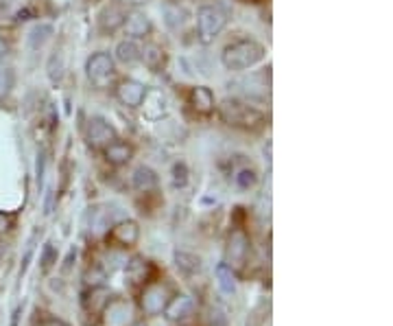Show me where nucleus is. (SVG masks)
Masks as SVG:
<instances>
[{
	"mask_svg": "<svg viewBox=\"0 0 393 326\" xmlns=\"http://www.w3.org/2000/svg\"><path fill=\"white\" fill-rule=\"evenodd\" d=\"M264 60V46L258 44L256 39H236V42L228 44L221 53V62L228 71H247L254 68L258 62Z\"/></svg>",
	"mask_w": 393,
	"mask_h": 326,
	"instance_id": "nucleus-1",
	"label": "nucleus"
},
{
	"mask_svg": "<svg viewBox=\"0 0 393 326\" xmlns=\"http://www.w3.org/2000/svg\"><path fill=\"white\" fill-rule=\"evenodd\" d=\"M221 118L226 120L232 127H241V129H258L264 125V114L258 110V107L243 103L238 99H226L219 107Z\"/></svg>",
	"mask_w": 393,
	"mask_h": 326,
	"instance_id": "nucleus-2",
	"label": "nucleus"
},
{
	"mask_svg": "<svg viewBox=\"0 0 393 326\" xmlns=\"http://www.w3.org/2000/svg\"><path fill=\"white\" fill-rule=\"evenodd\" d=\"M228 24V13L219 5H203L196 11V37L201 44H212Z\"/></svg>",
	"mask_w": 393,
	"mask_h": 326,
	"instance_id": "nucleus-3",
	"label": "nucleus"
},
{
	"mask_svg": "<svg viewBox=\"0 0 393 326\" xmlns=\"http://www.w3.org/2000/svg\"><path fill=\"white\" fill-rule=\"evenodd\" d=\"M171 287L162 280H151L143 287V293H140V311L145 316H158L164 311V307L171 300Z\"/></svg>",
	"mask_w": 393,
	"mask_h": 326,
	"instance_id": "nucleus-4",
	"label": "nucleus"
},
{
	"mask_svg": "<svg viewBox=\"0 0 393 326\" xmlns=\"http://www.w3.org/2000/svg\"><path fill=\"white\" fill-rule=\"evenodd\" d=\"M86 73L90 84L96 88H107L109 81L114 79L116 75V66H114V57L109 55L105 51H98L94 55L88 57L86 62Z\"/></svg>",
	"mask_w": 393,
	"mask_h": 326,
	"instance_id": "nucleus-5",
	"label": "nucleus"
},
{
	"mask_svg": "<svg viewBox=\"0 0 393 326\" xmlns=\"http://www.w3.org/2000/svg\"><path fill=\"white\" fill-rule=\"evenodd\" d=\"M249 250H251V241L247 237L245 230L234 228L230 237H228V248H226V265L232 267V271H243L245 263L249 259Z\"/></svg>",
	"mask_w": 393,
	"mask_h": 326,
	"instance_id": "nucleus-6",
	"label": "nucleus"
},
{
	"mask_svg": "<svg viewBox=\"0 0 393 326\" xmlns=\"http://www.w3.org/2000/svg\"><path fill=\"white\" fill-rule=\"evenodd\" d=\"M118 138V134H116V129L111 127L105 118H101V116H94V118H90L88 120V127H86V141H88V145L92 147V149H103L107 147V145H111Z\"/></svg>",
	"mask_w": 393,
	"mask_h": 326,
	"instance_id": "nucleus-7",
	"label": "nucleus"
},
{
	"mask_svg": "<svg viewBox=\"0 0 393 326\" xmlns=\"http://www.w3.org/2000/svg\"><path fill=\"white\" fill-rule=\"evenodd\" d=\"M140 239V228L136 221L131 219H125V221H118L116 226H111V230L107 233V243L116 248H134Z\"/></svg>",
	"mask_w": 393,
	"mask_h": 326,
	"instance_id": "nucleus-8",
	"label": "nucleus"
},
{
	"mask_svg": "<svg viewBox=\"0 0 393 326\" xmlns=\"http://www.w3.org/2000/svg\"><path fill=\"white\" fill-rule=\"evenodd\" d=\"M194 309H196V302L192 296L177 293V296H171V300L164 307V316L168 322H184L194 314Z\"/></svg>",
	"mask_w": 393,
	"mask_h": 326,
	"instance_id": "nucleus-9",
	"label": "nucleus"
},
{
	"mask_svg": "<svg viewBox=\"0 0 393 326\" xmlns=\"http://www.w3.org/2000/svg\"><path fill=\"white\" fill-rule=\"evenodd\" d=\"M116 97L122 105L127 107H140L147 97V86L136 79H122L116 88Z\"/></svg>",
	"mask_w": 393,
	"mask_h": 326,
	"instance_id": "nucleus-10",
	"label": "nucleus"
},
{
	"mask_svg": "<svg viewBox=\"0 0 393 326\" xmlns=\"http://www.w3.org/2000/svg\"><path fill=\"white\" fill-rule=\"evenodd\" d=\"M105 326H129L131 322V305L125 300H109L103 309Z\"/></svg>",
	"mask_w": 393,
	"mask_h": 326,
	"instance_id": "nucleus-11",
	"label": "nucleus"
},
{
	"mask_svg": "<svg viewBox=\"0 0 393 326\" xmlns=\"http://www.w3.org/2000/svg\"><path fill=\"white\" fill-rule=\"evenodd\" d=\"M122 29H125V35H127L129 39H140V37H147L153 26H151V20L145 16V13L134 11L125 18Z\"/></svg>",
	"mask_w": 393,
	"mask_h": 326,
	"instance_id": "nucleus-12",
	"label": "nucleus"
},
{
	"mask_svg": "<svg viewBox=\"0 0 393 326\" xmlns=\"http://www.w3.org/2000/svg\"><path fill=\"white\" fill-rule=\"evenodd\" d=\"M190 105L196 114H212L214 112V94L208 86H196L190 90Z\"/></svg>",
	"mask_w": 393,
	"mask_h": 326,
	"instance_id": "nucleus-13",
	"label": "nucleus"
},
{
	"mask_svg": "<svg viewBox=\"0 0 393 326\" xmlns=\"http://www.w3.org/2000/svg\"><path fill=\"white\" fill-rule=\"evenodd\" d=\"M103 154H105V160L111 167H122L134 158V147L129 143H122V141L116 138L114 143L103 149Z\"/></svg>",
	"mask_w": 393,
	"mask_h": 326,
	"instance_id": "nucleus-14",
	"label": "nucleus"
},
{
	"mask_svg": "<svg viewBox=\"0 0 393 326\" xmlns=\"http://www.w3.org/2000/svg\"><path fill=\"white\" fill-rule=\"evenodd\" d=\"M156 274V267H153L149 261H145V259H134L131 263H129V267H127V276H129V280L134 282V284H145L147 282H151V276Z\"/></svg>",
	"mask_w": 393,
	"mask_h": 326,
	"instance_id": "nucleus-15",
	"label": "nucleus"
},
{
	"mask_svg": "<svg viewBox=\"0 0 393 326\" xmlns=\"http://www.w3.org/2000/svg\"><path fill=\"white\" fill-rule=\"evenodd\" d=\"M140 60L145 62V66L149 68L151 73H160L162 68L166 66V51L162 46H158V44H145Z\"/></svg>",
	"mask_w": 393,
	"mask_h": 326,
	"instance_id": "nucleus-16",
	"label": "nucleus"
},
{
	"mask_svg": "<svg viewBox=\"0 0 393 326\" xmlns=\"http://www.w3.org/2000/svg\"><path fill=\"white\" fill-rule=\"evenodd\" d=\"M131 184H134L136 191L149 193V191H153V188L158 186V175H156V171H153V169H149V167L143 165V167H138V169L134 171Z\"/></svg>",
	"mask_w": 393,
	"mask_h": 326,
	"instance_id": "nucleus-17",
	"label": "nucleus"
},
{
	"mask_svg": "<svg viewBox=\"0 0 393 326\" xmlns=\"http://www.w3.org/2000/svg\"><path fill=\"white\" fill-rule=\"evenodd\" d=\"M175 265L184 276H194L201 271V259L192 252H186V250L175 252Z\"/></svg>",
	"mask_w": 393,
	"mask_h": 326,
	"instance_id": "nucleus-18",
	"label": "nucleus"
},
{
	"mask_svg": "<svg viewBox=\"0 0 393 326\" xmlns=\"http://www.w3.org/2000/svg\"><path fill=\"white\" fill-rule=\"evenodd\" d=\"M116 60L125 66H131L136 62H140V55H143V48L138 46L136 39H122V42H118L116 46Z\"/></svg>",
	"mask_w": 393,
	"mask_h": 326,
	"instance_id": "nucleus-19",
	"label": "nucleus"
},
{
	"mask_svg": "<svg viewBox=\"0 0 393 326\" xmlns=\"http://www.w3.org/2000/svg\"><path fill=\"white\" fill-rule=\"evenodd\" d=\"M217 278H219V287L223 293H228V296L236 293V274L232 271L230 265H226V263L217 265Z\"/></svg>",
	"mask_w": 393,
	"mask_h": 326,
	"instance_id": "nucleus-20",
	"label": "nucleus"
},
{
	"mask_svg": "<svg viewBox=\"0 0 393 326\" xmlns=\"http://www.w3.org/2000/svg\"><path fill=\"white\" fill-rule=\"evenodd\" d=\"M125 13L118 9V7H107L103 13H101V29L103 31H114V29H118V26L125 22Z\"/></svg>",
	"mask_w": 393,
	"mask_h": 326,
	"instance_id": "nucleus-21",
	"label": "nucleus"
},
{
	"mask_svg": "<svg viewBox=\"0 0 393 326\" xmlns=\"http://www.w3.org/2000/svg\"><path fill=\"white\" fill-rule=\"evenodd\" d=\"M51 35H53V26H51V24H37L35 29L29 33V44H31V48H39Z\"/></svg>",
	"mask_w": 393,
	"mask_h": 326,
	"instance_id": "nucleus-22",
	"label": "nucleus"
},
{
	"mask_svg": "<svg viewBox=\"0 0 393 326\" xmlns=\"http://www.w3.org/2000/svg\"><path fill=\"white\" fill-rule=\"evenodd\" d=\"M258 184V175L254 169H241L236 173V186L241 188V191H249V188H254Z\"/></svg>",
	"mask_w": 393,
	"mask_h": 326,
	"instance_id": "nucleus-23",
	"label": "nucleus"
},
{
	"mask_svg": "<svg viewBox=\"0 0 393 326\" xmlns=\"http://www.w3.org/2000/svg\"><path fill=\"white\" fill-rule=\"evenodd\" d=\"M188 184V167L186 162H175L173 165V186L181 188Z\"/></svg>",
	"mask_w": 393,
	"mask_h": 326,
	"instance_id": "nucleus-24",
	"label": "nucleus"
},
{
	"mask_svg": "<svg viewBox=\"0 0 393 326\" xmlns=\"http://www.w3.org/2000/svg\"><path fill=\"white\" fill-rule=\"evenodd\" d=\"M11 86H13V73L9 71V68L0 66V99L7 97Z\"/></svg>",
	"mask_w": 393,
	"mask_h": 326,
	"instance_id": "nucleus-25",
	"label": "nucleus"
},
{
	"mask_svg": "<svg viewBox=\"0 0 393 326\" xmlns=\"http://www.w3.org/2000/svg\"><path fill=\"white\" fill-rule=\"evenodd\" d=\"M53 263H57V252H55L53 243H46L44 252H42V269L48 271L53 267Z\"/></svg>",
	"mask_w": 393,
	"mask_h": 326,
	"instance_id": "nucleus-26",
	"label": "nucleus"
},
{
	"mask_svg": "<svg viewBox=\"0 0 393 326\" xmlns=\"http://www.w3.org/2000/svg\"><path fill=\"white\" fill-rule=\"evenodd\" d=\"M35 241H37V235H33L31 239H29V243H26V252H24V256H22V267H20V276L26 271V267H29V263H31V259H33V252H35Z\"/></svg>",
	"mask_w": 393,
	"mask_h": 326,
	"instance_id": "nucleus-27",
	"label": "nucleus"
},
{
	"mask_svg": "<svg viewBox=\"0 0 393 326\" xmlns=\"http://www.w3.org/2000/svg\"><path fill=\"white\" fill-rule=\"evenodd\" d=\"M11 226H13V215L0 210V237H3L5 233H9Z\"/></svg>",
	"mask_w": 393,
	"mask_h": 326,
	"instance_id": "nucleus-28",
	"label": "nucleus"
},
{
	"mask_svg": "<svg viewBox=\"0 0 393 326\" xmlns=\"http://www.w3.org/2000/svg\"><path fill=\"white\" fill-rule=\"evenodd\" d=\"M210 326H228V318L223 316L221 309H212V311H210Z\"/></svg>",
	"mask_w": 393,
	"mask_h": 326,
	"instance_id": "nucleus-29",
	"label": "nucleus"
},
{
	"mask_svg": "<svg viewBox=\"0 0 393 326\" xmlns=\"http://www.w3.org/2000/svg\"><path fill=\"white\" fill-rule=\"evenodd\" d=\"M147 3H149V0H118V5L127 7V9H138V7H143Z\"/></svg>",
	"mask_w": 393,
	"mask_h": 326,
	"instance_id": "nucleus-30",
	"label": "nucleus"
},
{
	"mask_svg": "<svg viewBox=\"0 0 393 326\" xmlns=\"http://www.w3.org/2000/svg\"><path fill=\"white\" fill-rule=\"evenodd\" d=\"M39 326H68V324L62 322V320H57V318H44Z\"/></svg>",
	"mask_w": 393,
	"mask_h": 326,
	"instance_id": "nucleus-31",
	"label": "nucleus"
},
{
	"mask_svg": "<svg viewBox=\"0 0 393 326\" xmlns=\"http://www.w3.org/2000/svg\"><path fill=\"white\" fill-rule=\"evenodd\" d=\"M9 53V39L5 35H0V57H5Z\"/></svg>",
	"mask_w": 393,
	"mask_h": 326,
	"instance_id": "nucleus-32",
	"label": "nucleus"
},
{
	"mask_svg": "<svg viewBox=\"0 0 393 326\" xmlns=\"http://www.w3.org/2000/svg\"><path fill=\"white\" fill-rule=\"evenodd\" d=\"M29 16H31V11H29V9H24V11H18V13H16V20H18V22L29 20Z\"/></svg>",
	"mask_w": 393,
	"mask_h": 326,
	"instance_id": "nucleus-33",
	"label": "nucleus"
},
{
	"mask_svg": "<svg viewBox=\"0 0 393 326\" xmlns=\"http://www.w3.org/2000/svg\"><path fill=\"white\" fill-rule=\"evenodd\" d=\"M18 316H20V309L13 311V320H11V326H18Z\"/></svg>",
	"mask_w": 393,
	"mask_h": 326,
	"instance_id": "nucleus-34",
	"label": "nucleus"
},
{
	"mask_svg": "<svg viewBox=\"0 0 393 326\" xmlns=\"http://www.w3.org/2000/svg\"><path fill=\"white\" fill-rule=\"evenodd\" d=\"M134 326H147L145 322H138V324H134Z\"/></svg>",
	"mask_w": 393,
	"mask_h": 326,
	"instance_id": "nucleus-35",
	"label": "nucleus"
}]
</instances>
